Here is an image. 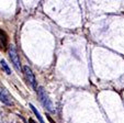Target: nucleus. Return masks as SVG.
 <instances>
[{"instance_id": "nucleus-1", "label": "nucleus", "mask_w": 124, "mask_h": 123, "mask_svg": "<svg viewBox=\"0 0 124 123\" xmlns=\"http://www.w3.org/2000/svg\"><path fill=\"white\" fill-rule=\"evenodd\" d=\"M36 91H38V96H39V98H40V101L42 102V105L44 106L48 111H51V112L54 111V109H53V108H54L53 107V103H52L51 99H49L48 96H47L46 91L44 90V88H43V87H39Z\"/></svg>"}, {"instance_id": "nucleus-8", "label": "nucleus", "mask_w": 124, "mask_h": 123, "mask_svg": "<svg viewBox=\"0 0 124 123\" xmlns=\"http://www.w3.org/2000/svg\"><path fill=\"white\" fill-rule=\"evenodd\" d=\"M30 123H36V122H35L34 120H32V119H31V120H30Z\"/></svg>"}, {"instance_id": "nucleus-7", "label": "nucleus", "mask_w": 124, "mask_h": 123, "mask_svg": "<svg viewBox=\"0 0 124 123\" xmlns=\"http://www.w3.org/2000/svg\"><path fill=\"white\" fill-rule=\"evenodd\" d=\"M0 64H1V66H2V68H3V69H5V72L7 73L8 75H10V74H11V70H10L9 66H8L7 62H6L5 59H1V60H0Z\"/></svg>"}, {"instance_id": "nucleus-2", "label": "nucleus", "mask_w": 124, "mask_h": 123, "mask_svg": "<svg viewBox=\"0 0 124 123\" xmlns=\"http://www.w3.org/2000/svg\"><path fill=\"white\" fill-rule=\"evenodd\" d=\"M23 72H24V74H25V77H26V79H28V81L30 82L31 86H32V88L35 89V90H38L36 79H35V76H34V74H33L32 69H31L29 66H23Z\"/></svg>"}, {"instance_id": "nucleus-4", "label": "nucleus", "mask_w": 124, "mask_h": 123, "mask_svg": "<svg viewBox=\"0 0 124 123\" xmlns=\"http://www.w3.org/2000/svg\"><path fill=\"white\" fill-rule=\"evenodd\" d=\"M0 101L7 106L12 105L11 96L9 95L8 90H6V88H3V87H0Z\"/></svg>"}, {"instance_id": "nucleus-5", "label": "nucleus", "mask_w": 124, "mask_h": 123, "mask_svg": "<svg viewBox=\"0 0 124 123\" xmlns=\"http://www.w3.org/2000/svg\"><path fill=\"white\" fill-rule=\"evenodd\" d=\"M8 44H9V39L8 35L6 34L5 31L0 30V49H7Z\"/></svg>"}, {"instance_id": "nucleus-3", "label": "nucleus", "mask_w": 124, "mask_h": 123, "mask_svg": "<svg viewBox=\"0 0 124 123\" xmlns=\"http://www.w3.org/2000/svg\"><path fill=\"white\" fill-rule=\"evenodd\" d=\"M9 57H10V59H11V62L13 63L14 67H16L18 70H20V68H21V64H20L19 56H18V53H16V49H14L13 45H10Z\"/></svg>"}, {"instance_id": "nucleus-6", "label": "nucleus", "mask_w": 124, "mask_h": 123, "mask_svg": "<svg viewBox=\"0 0 124 123\" xmlns=\"http://www.w3.org/2000/svg\"><path fill=\"white\" fill-rule=\"evenodd\" d=\"M30 107H31V109H32V111L34 112V114H35L36 116H38V119H39V121H40V123H45V122H44V120H43V118L41 116V113L38 111V109H36V108H35L33 105H30Z\"/></svg>"}]
</instances>
